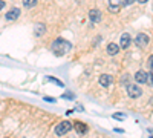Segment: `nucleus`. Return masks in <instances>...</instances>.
<instances>
[{"label":"nucleus","instance_id":"1","mask_svg":"<svg viewBox=\"0 0 153 138\" xmlns=\"http://www.w3.org/2000/svg\"><path fill=\"white\" fill-rule=\"evenodd\" d=\"M71 43L66 42V40H63V39H57L52 45H51V51H52L57 57H61V55H65L68 51H71Z\"/></svg>","mask_w":153,"mask_h":138},{"label":"nucleus","instance_id":"2","mask_svg":"<svg viewBox=\"0 0 153 138\" xmlns=\"http://www.w3.org/2000/svg\"><path fill=\"white\" fill-rule=\"evenodd\" d=\"M71 131H72V123H69V121H61V123H58L57 126H55V134H57L58 137L66 135V134H69Z\"/></svg>","mask_w":153,"mask_h":138},{"label":"nucleus","instance_id":"3","mask_svg":"<svg viewBox=\"0 0 153 138\" xmlns=\"http://www.w3.org/2000/svg\"><path fill=\"white\" fill-rule=\"evenodd\" d=\"M126 91H127V94H129L130 98H138V97H141V94H143V89L139 87V84H135V83L127 84Z\"/></svg>","mask_w":153,"mask_h":138},{"label":"nucleus","instance_id":"4","mask_svg":"<svg viewBox=\"0 0 153 138\" xmlns=\"http://www.w3.org/2000/svg\"><path fill=\"white\" fill-rule=\"evenodd\" d=\"M135 42H136V45H138L139 48H146V46L149 45L150 39H149V35H147V34H144V32H139V34L136 35Z\"/></svg>","mask_w":153,"mask_h":138},{"label":"nucleus","instance_id":"5","mask_svg":"<svg viewBox=\"0 0 153 138\" xmlns=\"http://www.w3.org/2000/svg\"><path fill=\"white\" fill-rule=\"evenodd\" d=\"M72 128L76 131V134H80V135H86V134L89 132L87 124H86V123H81V121H74Z\"/></svg>","mask_w":153,"mask_h":138},{"label":"nucleus","instance_id":"6","mask_svg":"<svg viewBox=\"0 0 153 138\" xmlns=\"http://www.w3.org/2000/svg\"><path fill=\"white\" fill-rule=\"evenodd\" d=\"M98 81H100V84L103 86V87H109L112 84V81H113V77H112V75H109V74H101Z\"/></svg>","mask_w":153,"mask_h":138},{"label":"nucleus","instance_id":"7","mask_svg":"<svg viewBox=\"0 0 153 138\" xmlns=\"http://www.w3.org/2000/svg\"><path fill=\"white\" fill-rule=\"evenodd\" d=\"M89 19H91L94 23L101 22V11L98 8H92L91 11H89Z\"/></svg>","mask_w":153,"mask_h":138},{"label":"nucleus","instance_id":"8","mask_svg":"<svg viewBox=\"0 0 153 138\" xmlns=\"http://www.w3.org/2000/svg\"><path fill=\"white\" fill-rule=\"evenodd\" d=\"M19 17H20V9H19V8H12V9H9V11L6 12V16H5V19L9 20V22L17 20Z\"/></svg>","mask_w":153,"mask_h":138},{"label":"nucleus","instance_id":"9","mask_svg":"<svg viewBox=\"0 0 153 138\" xmlns=\"http://www.w3.org/2000/svg\"><path fill=\"white\" fill-rule=\"evenodd\" d=\"M135 81L143 84V83H147V72L144 69H139L136 74H135Z\"/></svg>","mask_w":153,"mask_h":138},{"label":"nucleus","instance_id":"10","mask_svg":"<svg viewBox=\"0 0 153 138\" xmlns=\"http://www.w3.org/2000/svg\"><path fill=\"white\" fill-rule=\"evenodd\" d=\"M130 42H132L130 34L124 32V34L121 35V39H120V46H121L123 49H126V48H129V46H130Z\"/></svg>","mask_w":153,"mask_h":138},{"label":"nucleus","instance_id":"11","mask_svg":"<svg viewBox=\"0 0 153 138\" xmlns=\"http://www.w3.org/2000/svg\"><path fill=\"white\" fill-rule=\"evenodd\" d=\"M123 0H109V11L110 12H120Z\"/></svg>","mask_w":153,"mask_h":138},{"label":"nucleus","instance_id":"12","mask_svg":"<svg viewBox=\"0 0 153 138\" xmlns=\"http://www.w3.org/2000/svg\"><path fill=\"white\" fill-rule=\"evenodd\" d=\"M120 52V46L117 45V43H110L109 46H107V54L109 55H117Z\"/></svg>","mask_w":153,"mask_h":138},{"label":"nucleus","instance_id":"13","mask_svg":"<svg viewBox=\"0 0 153 138\" xmlns=\"http://www.w3.org/2000/svg\"><path fill=\"white\" fill-rule=\"evenodd\" d=\"M34 31H35V35L40 37V35H43L46 32V26H45V25H42V23H38V25H35Z\"/></svg>","mask_w":153,"mask_h":138},{"label":"nucleus","instance_id":"14","mask_svg":"<svg viewBox=\"0 0 153 138\" xmlns=\"http://www.w3.org/2000/svg\"><path fill=\"white\" fill-rule=\"evenodd\" d=\"M37 2H38V0H23V6L31 9V8H34L37 5Z\"/></svg>","mask_w":153,"mask_h":138},{"label":"nucleus","instance_id":"15","mask_svg":"<svg viewBox=\"0 0 153 138\" xmlns=\"http://www.w3.org/2000/svg\"><path fill=\"white\" fill-rule=\"evenodd\" d=\"M112 118L118 120V121H123V120L126 118V115H124V114H121V112H117V114H113V115H112Z\"/></svg>","mask_w":153,"mask_h":138},{"label":"nucleus","instance_id":"16","mask_svg":"<svg viewBox=\"0 0 153 138\" xmlns=\"http://www.w3.org/2000/svg\"><path fill=\"white\" fill-rule=\"evenodd\" d=\"M147 84H149L150 87H153V71L147 74Z\"/></svg>","mask_w":153,"mask_h":138},{"label":"nucleus","instance_id":"17","mask_svg":"<svg viewBox=\"0 0 153 138\" xmlns=\"http://www.w3.org/2000/svg\"><path fill=\"white\" fill-rule=\"evenodd\" d=\"M46 80H48V81H54V83H55V84H58V86H63V81H60V80H58V78H55V77H48Z\"/></svg>","mask_w":153,"mask_h":138},{"label":"nucleus","instance_id":"18","mask_svg":"<svg viewBox=\"0 0 153 138\" xmlns=\"http://www.w3.org/2000/svg\"><path fill=\"white\" fill-rule=\"evenodd\" d=\"M127 80H129V74H124L123 75V77H121V84H129V81H127Z\"/></svg>","mask_w":153,"mask_h":138},{"label":"nucleus","instance_id":"19","mask_svg":"<svg viewBox=\"0 0 153 138\" xmlns=\"http://www.w3.org/2000/svg\"><path fill=\"white\" fill-rule=\"evenodd\" d=\"M147 66H149V69H152V71H153V55H150V57H149Z\"/></svg>","mask_w":153,"mask_h":138},{"label":"nucleus","instance_id":"20","mask_svg":"<svg viewBox=\"0 0 153 138\" xmlns=\"http://www.w3.org/2000/svg\"><path fill=\"white\" fill-rule=\"evenodd\" d=\"M61 97H63V98H68V100H74V98H75V95L71 94V92H66L65 95H61Z\"/></svg>","mask_w":153,"mask_h":138},{"label":"nucleus","instance_id":"21","mask_svg":"<svg viewBox=\"0 0 153 138\" xmlns=\"http://www.w3.org/2000/svg\"><path fill=\"white\" fill-rule=\"evenodd\" d=\"M133 3V0H124V2L121 3V6H129V5H132Z\"/></svg>","mask_w":153,"mask_h":138},{"label":"nucleus","instance_id":"22","mask_svg":"<svg viewBox=\"0 0 153 138\" xmlns=\"http://www.w3.org/2000/svg\"><path fill=\"white\" fill-rule=\"evenodd\" d=\"M45 100L49 103H55V98H51V97H45Z\"/></svg>","mask_w":153,"mask_h":138},{"label":"nucleus","instance_id":"23","mask_svg":"<svg viewBox=\"0 0 153 138\" xmlns=\"http://www.w3.org/2000/svg\"><path fill=\"white\" fill-rule=\"evenodd\" d=\"M5 5H6V3L3 2V0H0V11H2V9L5 8Z\"/></svg>","mask_w":153,"mask_h":138},{"label":"nucleus","instance_id":"24","mask_svg":"<svg viewBox=\"0 0 153 138\" xmlns=\"http://www.w3.org/2000/svg\"><path fill=\"white\" fill-rule=\"evenodd\" d=\"M136 2H138V3H147L149 0H136Z\"/></svg>","mask_w":153,"mask_h":138}]
</instances>
